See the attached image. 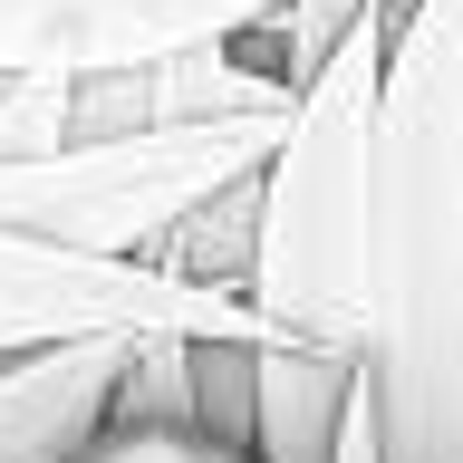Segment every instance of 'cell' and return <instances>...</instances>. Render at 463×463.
<instances>
[{"instance_id":"6da1fadb","label":"cell","mask_w":463,"mask_h":463,"mask_svg":"<svg viewBox=\"0 0 463 463\" xmlns=\"http://www.w3.org/2000/svg\"><path fill=\"white\" fill-rule=\"evenodd\" d=\"M367 289L386 463H463V0H415L386 49Z\"/></svg>"},{"instance_id":"7a4b0ae2","label":"cell","mask_w":463,"mask_h":463,"mask_svg":"<svg viewBox=\"0 0 463 463\" xmlns=\"http://www.w3.org/2000/svg\"><path fill=\"white\" fill-rule=\"evenodd\" d=\"M386 49L396 20L376 10L289 107V136L260 174V270L251 309L280 328V347L338 357L367 376L376 357V116H386Z\"/></svg>"},{"instance_id":"3957f363","label":"cell","mask_w":463,"mask_h":463,"mask_svg":"<svg viewBox=\"0 0 463 463\" xmlns=\"http://www.w3.org/2000/svg\"><path fill=\"white\" fill-rule=\"evenodd\" d=\"M280 136H289V116H241V126L107 136V145H68L49 165H0V232L78 251V260L155 270V251L194 213H213L222 194L270 174Z\"/></svg>"},{"instance_id":"277c9868","label":"cell","mask_w":463,"mask_h":463,"mask_svg":"<svg viewBox=\"0 0 463 463\" xmlns=\"http://www.w3.org/2000/svg\"><path fill=\"white\" fill-rule=\"evenodd\" d=\"M97 338H203V347H280V328L241 289H194L126 260H78L0 232V367Z\"/></svg>"},{"instance_id":"5b68a950","label":"cell","mask_w":463,"mask_h":463,"mask_svg":"<svg viewBox=\"0 0 463 463\" xmlns=\"http://www.w3.org/2000/svg\"><path fill=\"white\" fill-rule=\"evenodd\" d=\"M280 0H0V78H116L232 49Z\"/></svg>"},{"instance_id":"8992f818","label":"cell","mask_w":463,"mask_h":463,"mask_svg":"<svg viewBox=\"0 0 463 463\" xmlns=\"http://www.w3.org/2000/svg\"><path fill=\"white\" fill-rule=\"evenodd\" d=\"M126 357H136V338L49 347V357L0 367V463H78L87 444L116 425Z\"/></svg>"},{"instance_id":"52a82bcc","label":"cell","mask_w":463,"mask_h":463,"mask_svg":"<svg viewBox=\"0 0 463 463\" xmlns=\"http://www.w3.org/2000/svg\"><path fill=\"white\" fill-rule=\"evenodd\" d=\"M367 396V376L309 347H260V425L251 454L260 463H338V434Z\"/></svg>"},{"instance_id":"ba28073f","label":"cell","mask_w":463,"mask_h":463,"mask_svg":"<svg viewBox=\"0 0 463 463\" xmlns=\"http://www.w3.org/2000/svg\"><path fill=\"white\" fill-rule=\"evenodd\" d=\"M116 425L136 434H203V338H136Z\"/></svg>"},{"instance_id":"9c48e42d","label":"cell","mask_w":463,"mask_h":463,"mask_svg":"<svg viewBox=\"0 0 463 463\" xmlns=\"http://www.w3.org/2000/svg\"><path fill=\"white\" fill-rule=\"evenodd\" d=\"M78 463H260L251 444H222V434H136V425H107Z\"/></svg>"},{"instance_id":"30bf717a","label":"cell","mask_w":463,"mask_h":463,"mask_svg":"<svg viewBox=\"0 0 463 463\" xmlns=\"http://www.w3.org/2000/svg\"><path fill=\"white\" fill-rule=\"evenodd\" d=\"M338 463H386V425H376V386L357 396V415H347V434H338Z\"/></svg>"}]
</instances>
